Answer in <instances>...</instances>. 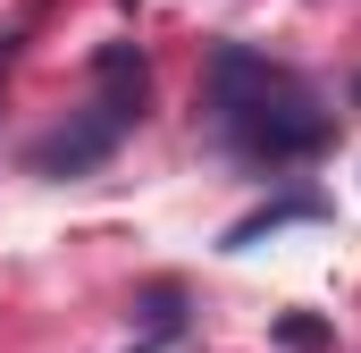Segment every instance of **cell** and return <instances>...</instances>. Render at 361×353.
I'll return each instance as SVG.
<instances>
[{"instance_id":"1","label":"cell","mask_w":361,"mask_h":353,"mask_svg":"<svg viewBox=\"0 0 361 353\" xmlns=\"http://www.w3.org/2000/svg\"><path fill=\"white\" fill-rule=\"evenodd\" d=\"M210 109H219V126L235 135V152H252V160H269V169L311 160V152L328 143V109L294 85L286 68L252 59V51H219V59H210Z\"/></svg>"},{"instance_id":"6","label":"cell","mask_w":361,"mask_h":353,"mask_svg":"<svg viewBox=\"0 0 361 353\" xmlns=\"http://www.w3.org/2000/svg\"><path fill=\"white\" fill-rule=\"evenodd\" d=\"M353 92H361V85H353Z\"/></svg>"},{"instance_id":"5","label":"cell","mask_w":361,"mask_h":353,"mask_svg":"<svg viewBox=\"0 0 361 353\" xmlns=\"http://www.w3.org/2000/svg\"><path fill=\"white\" fill-rule=\"evenodd\" d=\"M8 59H17V42H8V34H0V76H8Z\"/></svg>"},{"instance_id":"3","label":"cell","mask_w":361,"mask_h":353,"mask_svg":"<svg viewBox=\"0 0 361 353\" xmlns=\"http://www.w3.org/2000/svg\"><path fill=\"white\" fill-rule=\"evenodd\" d=\"M92 68H101V118H109V126L143 118V92H152V76H143V59H135L126 42H118V51H101Z\"/></svg>"},{"instance_id":"4","label":"cell","mask_w":361,"mask_h":353,"mask_svg":"<svg viewBox=\"0 0 361 353\" xmlns=\"http://www.w3.org/2000/svg\"><path fill=\"white\" fill-rule=\"evenodd\" d=\"M135 353H177V337H143V345H135Z\"/></svg>"},{"instance_id":"2","label":"cell","mask_w":361,"mask_h":353,"mask_svg":"<svg viewBox=\"0 0 361 353\" xmlns=\"http://www.w3.org/2000/svg\"><path fill=\"white\" fill-rule=\"evenodd\" d=\"M109 143H118V126L92 109V118H76V126H59V135H42L25 160L42 176H76V169H92V160H109Z\"/></svg>"}]
</instances>
